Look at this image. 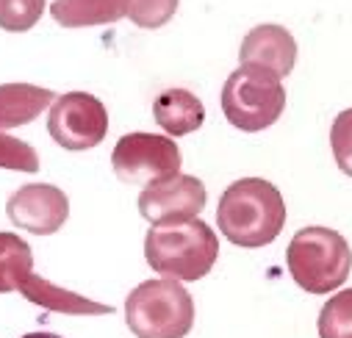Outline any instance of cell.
Wrapping results in <instances>:
<instances>
[{
	"mask_svg": "<svg viewBox=\"0 0 352 338\" xmlns=\"http://www.w3.org/2000/svg\"><path fill=\"white\" fill-rule=\"evenodd\" d=\"M222 236L236 247H267L286 225L283 194L263 178H244L225 189L217 211Z\"/></svg>",
	"mask_w": 352,
	"mask_h": 338,
	"instance_id": "obj_1",
	"label": "cell"
},
{
	"mask_svg": "<svg viewBox=\"0 0 352 338\" xmlns=\"http://www.w3.org/2000/svg\"><path fill=\"white\" fill-rule=\"evenodd\" d=\"M219 256V238L203 219H189L178 225L150 227L144 238L147 267L169 280H200L206 278Z\"/></svg>",
	"mask_w": 352,
	"mask_h": 338,
	"instance_id": "obj_2",
	"label": "cell"
},
{
	"mask_svg": "<svg viewBox=\"0 0 352 338\" xmlns=\"http://www.w3.org/2000/svg\"><path fill=\"white\" fill-rule=\"evenodd\" d=\"M286 264L302 291L330 294L341 289L352 272V249L338 230L302 227L289 241Z\"/></svg>",
	"mask_w": 352,
	"mask_h": 338,
	"instance_id": "obj_3",
	"label": "cell"
},
{
	"mask_svg": "<svg viewBox=\"0 0 352 338\" xmlns=\"http://www.w3.org/2000/svg\"><path fill=\"white\" fill-rule=\"evenodd\" d=\"M125 322L136 338H186L195 327L192 294L178 280H144L125 300Z\"/></svg>",
	"mask_w": 352,
	"mask_h": 338,
	"instance_id": "obj_4",
	"label": "cell"
},
{
	"mask_svg": "<svg viewBox=\"0 0 352 338\" xmlns=\"http://www.w3.org/2000/svg\"><path fill=\"white\" fill-rule=\"evenodd\" d=\"M219 103L233 128L244 133H258L280 120L286 109V89L280 78L270 72L255 67H239L228 75Z\"/></svg>",
	"mask_w": 352,
	"mask_h": 338,
	"instance_id": "obj_5",
	"label": "cell"
},
{
	"mask_svg": "<svg viewBox=\"0 0 352 338\" xmlns=\"http://www.w3.org/2000/svg\"><path fill=\"white\" fill-rule=\"evenodd\" d=\"M184 155L169 136L155 133H128L117 142L111 153L114 175L122 183L150 186L155 181L172 178L181 172Z\"/></svg>",
	"mask_w": 352,
	"mask_h": 338,
	"instance_id": "obj_6",
	"label": "cell"
},
{
	"mask_svg": "<svg viewBox=\"0 0 352 338\" xmlns=\"http://www.w3.org/2000/svg\"><path fill=\"white\" fill-rule=\"evenodd\" d=\"M47 131L53 142L64 150H92L109 133V111L89 92H67L53 100Z\"/></svg>",
	"mask_w": 352,
	"mask_h": 338,
	"instance_id": "obj_7",
	"label": "cell"
},
{
	"mask_svg": "<svg viewBox=\"0 0 352 338\" xmlns=\"http://www.w3.org/2000/svg\"><path fill=\"white\" fill-rule=\"evenodd\" d=\"M206 200L208 194H206L203 181L195 175L178 172L172 178L144 186V192L139 194V214L153 227L178 225V222L197 219V214H203L206 208Z\"/></svg>",
	"mask_w": 352,
	"mask_h": 338,
	"instance_id": "obj_8",
	"label": "cell"
},
{
	"mask_svg": "<svg viewBox=\"0 0 352 338\" xmlns=\"http://www.w3.org/2000/svg\"><path fill=\"white\" fill-rule=\"evenodd\" d=\"M6 214L12 219V225L36 233V236H53L64 227L67 216H69V200L61 189L50 186V183H31L17 189L9 203H6Z\"/></svg>",
	"mask_w": 352,
	"mask_h": 338,
	"instance_id": "obj_9",
	"label": "cell"
},
{
	"mask_svg": "<svg viewBox=\"0 0 352 338\" xmlns=\"http://www.w3.org/2000/svg\"><path fill=\"white\" fill-rule=\"evenodd\" d=\"M239 58L241 67H255L275 78H286L297 64V42L283 25H258L244 36Z\"/></svg>",
	"mask_w": 352,
	"mask_h": 338,
	"instance_id": "obj_10",
	"label": "cell"
},
{
	"mask_svg": "<svg viewBox=\"0 0 352 338\" xmlns=\"http://www.w3.org/2000/svg\"><path fill=\"white\" fill-rule=\"evenodd\" d=\"M20 294L28 302H34V305H39L45 311H53V313H67V316H106V313H111L109 305H100L95 300H86L80 294H72L67 289H58L56 283H50L45 278H36L34 272L23 283Z\"/></svg>",
	"mask_w": 352,
	"mask_h": 338,
	"instance_id": "obj_11",
	"label": "cell"
},
{
	"mask_svg": "<svg viewBox=\"0 0 352 338\" xmlns=\"http://www.w3.org/2000/svg\"><path fill=\"white\" fill-rule=\"evenodd\" d=\"M56 95L34 83H0V131L34 122Z\"/></svg>",
	"mask_w": 352,
	"mask_h": 338,
	"instance_id": "obj_12",
	"label": "cell"
},
{
	"mask_svg": "<svg viewBox=\"0 0 352 338\" xmlns=\"http://www.w3.org/2000/svg\"><path fill=\"white\" fill-rule=\"evenodd\" d=\"M153 117L169 136H186L203 125L206 109L200 98L192 95L189 89H166L155 98Z\"/></svg>",
	"mask_w": 352,
	"mask_h": 338,
	"instance_id": "obj_13",
	"label": "cell"
},
{
	"mask_svg": "<svg viewBox=\"0 0 352 338\" xmlns=\"http://www.w3.org/2000/svg\"><path fill=\"white\" fill-rule=\"evenodd\" d=\"M50 14L64 28L114 25L128 17V0H56Z\"/></svg>",
	"mask_w": 352,
	"mask_h": 338,
	"instance_id": "obj_14",
	"label": "cell"
},
{
	"mask_svg": "<svg viewBox=\"0 0 352 338\" xmlns=\"http://www.w3.org/2000/svg\"><path fill=\"white\" fill-rule=\"evenodd\" d=\"M34 272V252L14 233H0V294L20 291Z\"/></svg>",
	"mask_w": 352,
	"mask_h": 338,
	"instance_id": "obj_15",
	"label": "cell"
},
{
	"mask_svg": "<svg viewBox=\"0 0 352 338\" xmlns=\"http://www.w3.org/2000/svg\"><path fill=\"white\" fill-rule=\"evenodd\" d=\"M319 338H352V289L333 294L319 313Z\"/></svg>",
	"mask_w": 352,
	"mask_h": 338,
	"instance_id": "obj_16",
	"label": "cell"
},
{
	"mask_svg": "<svg viewBox=\"0 0 352 338\" xmlns=\"http://www.w3.org/2000/svg\"><path fill=\"white\" fill-rule=\"evenodd\" d=\"M45 14V0H0V28L9 34L31 31Z\"/></svg>",
	"mask_w": 352,
	"mask_h": 338,
	"instance_id": "obj_17",
	"label": "cell"
},
{
	"mask_svg": "<svg viewBox=\"0 0 352 338\" xmlns=\"http://www.w3.org/2000/svg\"><path fill=\"white\" fill-rule=\"evenodd\" d=\"M181 0H128V20L139 28H161L166 25Z\"/></svg>",
	"mask_w": 352,
	"mask_h": 338,
	"instance_id": "obj_18",
	"label": "cell"
},
{
	"mask_svg": "<svg viewBox=\"0 0 352 338\" xmlns=\"http://www.w3.org/2000/svg\"><path fill=\"white\" fill-rule=\"evenodd\" d=\"M0 169H12V172H39V155L36 150L0 131Z\"/></svg>",
	"mask_w": 352,
	"mask_h": 338,
	"instance_id": "obj_19",
	"label": "cell"
},
{
	"mask_svg": "<svg viewBox=\"0 0 352 338\" xmlns=\"http://www.w3.org/2000/svg\"><path fill=\"white\" fill-rule=\"evenodd\" d=\"M330 147L344 175L352 178V109L341 111L330 128Z\"/></svg>",
	"mask_w": 352,
	"mask_h": 338,
	"instance_id": "obj_20",
	"label": "cell"
},
{
	"mask_svg": "<svg viewBox=\"0 0 352 338\" xmlns=\"http://www.w3.org/2000/svg\"><path fill=\"white\" fill-rule=\"evenodd\" d=\"M23 338H61V335H56V333H28Z\"/></svg>",
	"mask_w": 352,
	"mask_h": 338,
	"instance_id": "obj_21",
	"label": "cell"
}]
</instances>
